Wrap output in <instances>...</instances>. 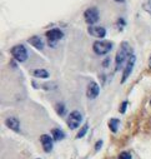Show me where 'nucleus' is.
<instances>
[{"label": "nucleus", "mask_w": 151, "mask_h": 159, "mask_svg": "<svg viewBox=\"0 0 151 159\" xmlns=\"http://www.w3.org/2000/svg\"><path fill=\"white\" fill-rule=\"evenodd\" d=\"M32 75L35 78H41V79H46L49 78V71H46L45 69H36L32 71Z\"/></svg>", "instance_id": "nucleus-14"}, {"label": "nucleus", "mask_w": 151, "mask_h": 159, "mask_svg": "<svg viewBox=\"0 0 151 159\" xmlns=\"http://www.w3.org/2000/svg\"><path fill=\"white\" fill-rule=\"evenodd\" d=\"M150 104H151V102H150Z\"/></svg>", "instance_id": "nucleus-23"}, {"label": "nucleus", "mask_w": 151, "mask_h": 159, "mask_svg": "<svg viewBox=\"0 0 151 159\" xmlns=\"http://www.w3.org/2000/svg\"><path fill=\"white\" fill-rule=\"evenodd\" d=\"M100 93V87L97 85V83L95 82H90L86 89V95L89 99H95Z\"/></svg>", "instance_id": "nucleus-9"}, {"label": "nucleus", "mask_w": 151, "mask_h": 159, "mask_svg": "<svg viewBox=\"0 0 151 159\" xmlns=\"http://www.w3.org/2000/svg\"><path fill=\"white\" fill-rule=\"evenodd\" d=\"M96 147H95V150L97 152L100 148H101V145H102V140H99V142H96V144H95Z\"/></svg>", "instance_id": "nucleus-20"}, {"label": "nucleus", "mask_w": 151, "mask_h": 159, "mask_svg": "<svg viewBox=\"0 0 151 159\" xmlns=\"http://www.w3.org/2000/svg\"><path fill=\"white\" fill-rule=\"evenodd\" d=\"M28 42H29L34 48H36L37 50H43V49H44V43H43V40H41L40 36H32V38L29 39Z\"/></svg>", "instance_id": "nucleus-12"}, {"label": "nucleus", "mask_w": 151, "mask_h": 159, "mask_svg": "<svg viewBox=\"0 0 151 159\" xmlns=\"http://www.w3.org/2000/svg\"><path fill=\"white\" fill-rule=\"evenodd\" d=\"M119 124H120V120L116 118H112L110 119V122H109V128L112 133H116L118 132V128H119Z\"/></svg>", "instance_id": "nucleus-13"}, {"label": "nucleus", "mask_w": 151, "mask_h": 159, "mask_svg": "<svg viewBox=\"0 0 151 159\" xmlns=\"http://www.w3.org/2000/svg\"><path fill=\"white\" fill-rule=\"evenodd\" d=\"M135 61H136V58L135 55H131L125 65V69H124V73H123V79H121V83H125L126 82V79L130 76L132 69H134V65H135Z\"/></svg>", "instance_id": "nucleus-7"}, {"label": "nucleus", "mask_w": 151, "mask_h": 159, "mask_svg": "<svg viewBox=\"0 0 151 159\" xmlns=\"http://www.w3.org/2000/svg\"><path fill=\"white\" fill-rule=\"evenodd\" d=\"M11 54H13L14 59L18 60L19 63H24L28 59V50L24 45H15L11 49Z\"/></svg>", "instance_id": "nucleus-4"}, {"label": "nucleus", "mask_w": 151, "mask_h": 159, "mask_svg": "<svg viewBox=\"0 0 151 159\" xmlns=\"http://www.w3.org/2000/svg\"><path fill=\"white\" fill-rule=\"evenodd\" d=\"M5 125H6L9 129L14 130V132H19V130H20V123H19V120H18L15 116L8 118L6 120H5Z\"/></svg>", "instance_id": "nucleus-11"}, {"label": "nucleus", "mask_w": 151, "mask_h": 159, "mask_svg": "<svg viewBox=\"0 0 151 159\" xmlns=\"http://www.w3.org/2000/svg\"><path fill=\"white\" fill-rule=\"evenodd\" d=\"M81 120H83V115L80 111L78 110H74L69 114V118H67V127L70 129H76L80 124H81Z\"/></svg>", "instance_id": "nucleus-3"}, {"label": "nucleus", "mask_w": 151, "mask_h": 159, "mask_svg": "<svg viewBox=\"0 0 151 159\" xmlns=\"http://www.w3.org/2000/svg\"><path fill=\"white\" fill-rule=\"evenodd\" d=\"M126 107H127V102H124V103L121 104V107H120V113H125Z\"/></svg>", "instance_id": "nucleus-19"}, {"label": "nucleus", "mask_w": 151, "mask_h": 159, "mask_svg": "<svg viewBox=\"0 0 151 159\" xmlns=\"http://www.w3.org/2000/svg\"><path fill=\"white\" fill-rule=\"evenodd\" d=\"M55 109H56V111H58L59 115H65V113H66V108H65V105L61 104V103H58V104L55 105Z\"/></svg>", "instance_id": "nucleus-16"}, {"label": "nucleus", "mask_w": 151, "mask_h": 159, "mask_svg": "<svg viewBox=\"0 0 151 159\" xmlns=\"http://www.w3.org/2000/svg\"><path fill=\"white\" fill-rule=\"evenodd\" d=\"M64 36L63 31L58 28H54V29H50L49 31H46V38L49 40V45L50 47H55L56 43L60 40V39Z\"/></svg>", "instance_id": "nucleus-5"}, {"label": "nucleus", "mask_w": 151, "mask_h": 159, "mask_svg": "<svg viewBox=\"0 0 151 159\" xmlns=\"http://www.w3.org/2000/svg\"><path fill=\"white\" fill-rule=\"evenodd\" d=\"M131 55L132 54H131V48H130L129 43H126V42L121 43V45H120V48H119V50L116 53V57H115V69L120 70L123 64L126 60H129V58Z\"/></svg>", "instance_id": "nucleus-1"}, {"label": "nucleus", "mask_w": 151, "mask_h": 159, "mask_svg": "<svg viewBox=\"0 0 151 159\" xmlns=\"http://www.w3.org/2000/svg\"><path fill=\"white\" fill-rule=\"evenodd\" d=\"M88 129H89V124H84L83 125V128L80 129V132L78 133V135H76V138L78 139H80V138H83L85 134H86V132H88Z\"/></svg>", "instance_id": "nucleus-17"}, {"label": "nucleus", "mask_w": 151, "mask_h": 159, "mask_svg": "<svg viewBox=\"0 0 151 159\" xmlns=\"http://www.w3.org/2000/svg\"><path fill=\"white\" fill-rule=\"evenodd\" d=\"M150 68H151V58H150Z\"/></svg>", "instance_id": "nucleus-22"}, {"label": "nucleus", "mask_w": 151, "mask_h": 159, "mask_svg": "<svg viewBox=\"0 0 151 159\" xmlns=\"http://www.w3.org/2000/svg\"><path fill=\"white\" fill-rule=\"evenodd\" d=\"M115 2H118V3H124L125 0H115Z\"/></svg>", "instance_id": "nucleus-21"}, {"label": "nucleus", "mask_w": 151, "mask_h": 159, "mask_svg": "<svg viewBox=\"0 0 151 159\" xmlns=\"http://www.w3.org/2000/svg\"><path fill=\"white\" fill-rule=\"evenodd\" d=\"M119 159H132V157H131V154H130V153L124 152V153H121V154L119 155Z\"/></svg>", "instance_id": "nucleus-18"}, {"label": "nucleus", "mask_w": 151, "mask_h": 159, "mask_svg": "<svg viewBox=\"0 0 151 159\" xmlns=\"http://www.w3.org/2000/svg\"><path fill=\"white\" fill-rule=\"evenodd\" d=\"M51 135H53L54 140H56V142H59V140H61V139H64V138H65L64 132H63L61 129H56V128L51 130Z\"/></svg>", "instance_id": "nucleus-15"}, {"label": "nucleus", "mask_w": 151, "mask_h": 159, "mask_svg": "<svg viewBox=\"0 0 151 159\" xmlns=\"http://www.w3.org/2000/svg\"><path fill=\"white\" fill-rule=\"evenodd\" d=\"M93 49H94V53H95V54H97V55H105V54H107L109 52H111V49H112V43H110V42H104V40H97V42L94 43Z\"/></svg>", "instance_id": "nucleus-2"}, {"label": "nucleus", "mask_w": 151, "mask_h": 159, "mask_svg": "<svg viewBox=\"0 0 151 159\" xmlns=\"http://www.w3.org/2000/svg\"><path fill=\"white\" fill-rule=\"evenodd\" d=\"M53 139H54V138H51V137L48 135V134H43L41 138H40L41 144H43V148H44V150H45L46 153H49V152L53 150Z\"/></svg>", "instance_id": "nucleus-10"}, {"label": "nucleus", "mask_w": 151, "mask_h": 159, "mask_svg": "<svg viewBox=\"0 0 151 159\" xmlns=\"http://www.w3.org/2000/svg\"><path fill=\"white\" fill-rule=\"evenodd\" d=\"M89 34L91 36H95V38H99V39H102L105 38L106 35V29L102 28V26H96V25H90L89 29H88Z\"/></svg>", "instance_id": "nucleus-8"}, {"label": "nucleus", "mask_w": 151, "mask_h": 159, "mask_svg": "<svg viewBox=\"0 0 151 159\" xmlns=\"http://www.w3.org/2000/svg\"><path fill=\"white\" fill-rule=\"evenodd\" d=\"M84 18H85V21L89 25H94L99 21V10L96 8H89V9L85 10Z\"/></svg>", "instance_id": "nucleus-6"}]
</instances>
